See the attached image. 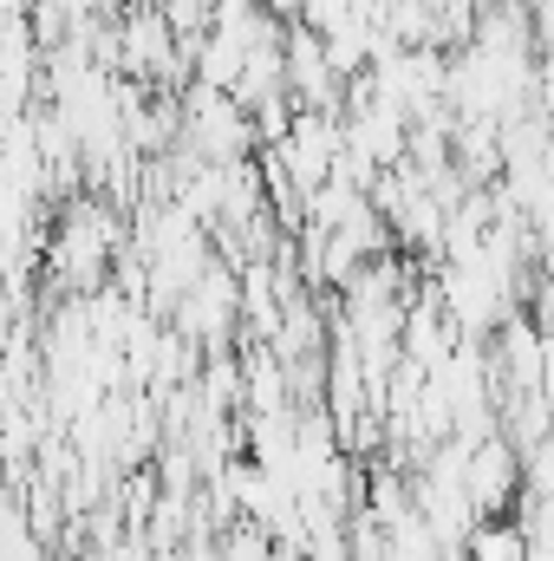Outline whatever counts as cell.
<instances>
[{"label": "cell", "mask_w": 554, "mask_h": 561, "mask_svg": "<svg viewBox=\"0 0 554 561\" xmlns=\"http://www.w3.org/2000/svg\"><path fill=\"white\" fill-rule=\"evenodd\" d=\"M470 561H535V536L522 516H483L470 529Z\"/></svg>", "instance_id": "obj_1"}]
</instances>
